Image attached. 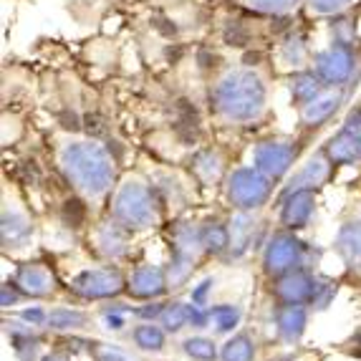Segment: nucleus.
I'll return each instance as SVG.
<instances>
[{
  "label": "nucleus",
  "instance_id": "11",
  "mask_svg": "<svg viewBox=\"0 0 361 361\" xmlns=\"http://www.w3.org/2000/svg\"><path fill=\"white\" fill-rule=\"evenodd\" d=\"M132 238L129 230H124L119 223L104 212V217L94 220L89 230V247L94 250L102 263H121L132 250Z\"/></svg>",
  "mask_w": 361,
  "mask_h": 361
},
{
  "label": "nucleus",
  "instance_id": "23",
  "mask_svg": "<svg viewBox=\"0 0 361 361\" xmlns=\"http://www.w3.org/2000/svg\"><path fill=\"white\" fill-rule=\"evenodd\" d=\"M132 343L137 351L145 354H162L167 349V329L159 321H137L132 324Z\"/></svg>",
  "mask_w": 361,
  "mask_h": 361
},
{
  "label": "nucleus",
  "instance_id": "26",
  "mask_svg": "<svg viewBox=\"0 0 361 361\" xmlns=\"http://www.w3.org/2000/svg\"><path fill=\"white\" fill-rule=\"evenodd\" d=\"M91 324V316L76 306H56L49 311L46 329L49 331H81Z\"/></svg>",
  "mask_w": 361,
  "mask_h": 361
},
{
  "label": "nucleus",
  "instance_id": "16",
  "mask_svg": "<svg viewBox=\"0 0 361 361\" xmlns=\"http://www.w3.org/2000/svg\"><path fill=\"white\" fill-rule=\"evenodd\" d=\"M343 99H346V89H331V86H324V89L306 102L303 106H298V124L306 132H316L336 114L341 109Z\"/></svg>",
  "mask_w": 361,
  "mask_h": 361
},
{
  "label": "nucleus",
  "instance_id": "24",
  "mask_svg": "<svg viewBox=\"0 0 361 361\" xmlns=\"http://www.w3.org/2000/svg\"><path fill=\"white\" fill-rule=\"evenodd\" d=\"M324 152L336 167H346V164L361 162V142L356 137H351L346 129H338V132L324 145Z\"/></svg>",
  "mask_w": 361,
  "mask_h": 361
},
{
  "label": "nucleus",
  "instance_id": "14",
  "mask_svg": "<svg viewBox=\"0 0 361 361\" xmlns=\"http://www.w3.org/2000/svg\"><path fill=\"white\" fill-rule=\"evenodd\" d=\"M319 283L321 278L313 273V268H298V271L271 281V293L278 303H303L311 308Z\"/></svg>",
  "mask_w": 361,
  "mask_h": 361
},
{
  "label": "nucleus",
  "instance_id": "3",
  "mask_svg": "<svg viewBox=\"0 0 361 361\" xmlns=\"http://www.w3.org/2000/svg\"><path fill=\"white\" fill-rule=\"evenodd\" d=\"M164 200L145 175H124L109 197L106 215L132 235L152 233L164 223Z\"/></svg>",
  "mask_w": 361,
  "mask_h": 361
},
{
  "label": "nucleus",
  "instance_id": "19",
  "mask_svg": "<svg viewBox=\"0 0 361 361\" xmlns=\"http://www.w3.org/2000/svg\"><path fill=\"white\" fill-rule=\"evenodd\" d=\"M308 316H311V308L303 306V303H278L276 313H273L278 338L286 346H295L306 334Z\"/></svg>",
  "mask_w": 361,
  "mask_h": 361
},
{
  "label": "nucleus",
  "instance_id": "1",
  "mask_svg": "<svg viewBox=\"0 0 361 361\" xmlns=\"http://www.w3.org/2000/svg\"><path fill=\"white\" fill-rule=\"evenodd\" d=\"M54 164L61 180L71 187L91 212L104 215L109 197L119 185L116 159L106 145L86 134H56L54 137Z\"/></svg>",
  "mask_w": 361,
  "mask_h": 361
},
{
  "label": "nucleus",
  "instance_id": "5",
  "mask_svg": "<svg viewBox=\"0 0 361 361\" xmlns=\"http://www.w3.org/2000/svg\"><path fill=\"white\" fill-rule=\"evenodd\" d=\"M311 255L313 247L308 243H303L290 230L281 228L265 240L263 253H260V273L268 281H276V278L298 271V268H313Z\"/></svg>",
  "mask_w": 361,
  "mask_h": 361
},
{
  "label": "nucleus",
  "instance_id": "15",
  "mask_svg": "<svg viewBox=\"0 0 361 361\" xmlns=\"http://www.w3.org/2000/svg\"><path fill=\"white\" fill-rule=\"evenodd\" d=\"M276 207L278 223L283 230H290V233L306 230L316 215V192L313 190H295V192L281 195V197H276Z\"/></svg>",
  "mask_w": 361,
  "mask_h": 361
},
{
  "label": "nucleus",
  "instance_id": "22",
  "mask_svg": "<svg viewBox=\"0 0 361 361\" xmlns=\"http://www.w3.org/2000/svg\"><path fill=\"white\" fill-rule=\"evenodd\" d=\"M230 228V250L228 258H243V255L253 247L255 243V233H258V215L255 212H240L233 210L228 220Z\"/></svg>",
  "mask_w": 361,
  "mask_h": 361
},
{
  "label": "nucleus",
  "instance_id": "12",
  "mask_svg": "<svg viewBox=\"0 0 361 361\" xmlns=\"http://www.w3.org/2000/svg\"><path fill=\"white\" fill-rule=\"evenodd\" d=\"M18 290L30 301H49L61 295V281L56 271L43 260H23L11 278Z\"/></svg>",
  "mask_w": 361,
  "mask_h": 361
},
{
  "label": "nucleus",
  "instance_id": "34",
  "mask_svg": "<svg viewBox=\"0 0 361 361\" xmlns=\"http://www.w3.org/2000/svg\"><path fill=\"white\" fill-rule=\"evenodd\" d=\"M86 351L94 361H142L137 354L119 346V343H104V341H89Z\"/></svg>",
  "mask_w": 361,
  "mask_h": 361
},
{
  "label": "nucleus",
  "instance_id": "30",
  "mask_svg": "<svg viewBox=\"0 0 361 361\" xmlns=\"http://www.w3.org/2000/svg\"><path fill=\"white\" fill-rule=\"evenodd\" d=\"M290 99H293L295 109L303 106L306 102H311L316 94H319L321 89H324V84H321V78L316 76V73L308 68V71H301V73H293L290 76Z\"/></svg>",
  "mask_w": 361,
  "mask_h": 361
},
{
  "label": "nucleus",
  "instance_id": "35",
  "mask_svg": "<svg viewBox=\"0 0 361 361\" xmlns=\"http://www.w3.org/2000/svg\"><path fill=\"white\" fill-rule=\"evenodd\" d=\"M334 298H336V283H334L331 278H321L316 295H313V301H311V311H324V308H329V303H331Z\"/></svg>",
  "mask_w": 361,
  "mask_h": 361
},
{
  "label": "nucleus",
  "instance_id": "31",
  "mask_svg": "<svg viewBox=\"0 0 361 361\" xmlns=\"http://www.w3.org/2000/svg\"><path fill=\"white\" fill-rule=\"evenodd\" d=\"M182 351L190 361H220V346L215 343V338L195 334V336L182 341Z\"/></svg>",
  "mask_w": 361,
  "mask_h": 361
},
{
  "label": "nucleus",
  "instance_id": "4",
  "mask_svg": "<svg viewBox=\"0 0 361 361\" xmlns=\"http://www.w3.org/2000/svg\"><path fill=\"white\" fill-rule=\"evenodd\" d=\"M207 258L200 223H177L169 233V290H177L192 278L197 265Z\"/></svg>",
  "mask_w": 361,
  "mask_h": 361
},
{
  "label": "nucleus",
  "instance_id": "20",
  "mask_svg": "<svg viewBox=\"0 0 361 361\" xmlns=\"http://www.w3.org/2000/svg\"><path fill=\"white\" fill-rule=\"evenodd\" d=\"M228 159L217 147H202L200 152H195L190 159V175L200 182L202 187L210 185H223L228 177Z\"/></svg>",
  "mask_w": 361,
  "mask_h": 361
},
{
  "label": "nucleus",
  "instance_id": "9",
  "mask_svg": "<svg viewBox=\"0 0 361 361\" xmlns=\"http://www.w3.org/2000/svg\"><path fill=\"white\" fill-rule=\"evenodd\" d=\"M301 139L288 137V134H271L255 142L253 147V167H258L265 177L273 182H283L290 175L293 164L301 157Z\"/></svg>",
  "mask_w": 361,
  "mask_h": 361
},
{
  "label": "nucleus",
  "instance_id": "2",
  "mask_svg": "<svg viewBox=\"0 0 361 361\" xmlns=\"http://www.w3.org/2000/svg\"><path fill=\"white\" fill-rule=\"evenodd\" d=\"M268 81L255 66H228L212 78L210 111L223 127H253L268 116Z\"/></svg>",
  "mask_w": 361,
  "mask_h": 361
},
{
  "label": "nucleus",
  "instance_id": "18",
  "mask_svg": "<svg viewBox=\"0 0 361 361\" xmlns=\"http://www.w3.org/2000/svg\"><path fill=\"white\" fill-rule=\"evenodd\" d=\"M334 167H336V164H334L331 159L326 157V152L321 149L319 154H313L301 169H295L293 175L288 177V182L281 187L278 197H281V195L295 192V190H313V192H316V190H321V187L334 177Z\"/></svg>",
  "mask_w": 361,
  "mask_h": 361
},
{
  "label": "nucleus",
  "instance_id": "8",
  "mask_svg": "<svg viewBox=\"0 0 361 361\" xmlns=\"http://www.w3.org/2000/svg\"><path fill=\"white\" fill-rule=\"evenodd\" d=\"M3 220H0V238H3V253L23 255L36 245V223L30 217V210L20 200L16 190L3 187Z\"/></svg>",
  "mask_w": 361,
  "mask_h": 361
},
{
  "label": "nucleus",
  "instance_id": "32",
  "mask_svg": "<svg viewBox=\"0 0 361 361\" xmlns=\"http://www.w3.org/2000/svg\"><path fill=\"white\" fill-rule=\"evenodd\" d=\"M240 6L260 16H293L303 0H240Z\"/></svg>",
  "mask_w": 361,
  "mask_h": 361
},
{
  "label": "nucleus",
  "instance_id": "21",
  "mask_svg": "<svg viewBox=\"0 0 361 361\" xmlns=\"http://www.w3.org/2000/svg\"><path fill=\"white\" fill-rule=\"evenodd\" d=\"M334 247H336V253L341 255L349 276L361 278V217L343 220L341 228H338Z\"/></svg>",
  "mask_w": 361,
  "mask_h": 361
},
{
  "label": "nucleus",
  "instance_id": "17",
  "mask_svg": "<svg viewBox=\"0 0 361 361\" xmlns=\"http://www.w3.org/2000/svg\"><path fill=\"white\" fill-rule=\"evenodd\" d=\"M273 59H276V68L278 73H301V71H308L311 68V61H313V54H311V46H308V38L298 30L288 33L286 38H281L273 51Z\"/></svg>",
  "mask_w": 361,
  "mask_h": 361
},
{
  "label": "nucleus",
  "instance_id": "36",
  "mask_svg": "<svg viewBox=\"0 0 361 361\" xmlns=\"http://www.w3.org/2000/svg\"><path fill=\"white\" fill-rule=\"evenodd\" d=\"M38 361H71V359L63 351H49V354H43Z\"/></svg>",
  "mask_w": 361,
  "mask_h": 361
},
{
  "label": "nucleus",
  "instance_id": "7",
  "mask_svg": "<svg viewBox=\"0 0 361 361\" xmlns=\"http://www.w3.org/2000/svg\"><path fill=\"white\" fill-rule=\"evenodd\" d=\"M66 290L71 298L84 303L114 301L127 293V273L116 263H102L97 268H86L68 281Z\"/></svg>",
  "mask_w": 361,
  "mask_h": 361
},
{
  "label": "nucleus",
  "instance_id": "25",
  "mask_svg": "<svg viewBox=\"0 0 361 361\" xmlns=\"http://www.w3.org/2000/svg\"><path fill=\"white\" fill-rule=\"evenodd\" d=\"M200 233H202V245H205L207 258H223V255H228L230 250L228 220L210 217L205 223H200Z\"/></svg>",
  "mask_w": 361,
  "mask_h": 361
},
{
  "label": "nucleus",
  "instance_id": "13",
  "mask_svg": "<svg viewBox=\"0 0 361 361\" xmlns=\"http://www.w3.org/2000/svg\"><path fill=\"white\" fill-rule=\"evenodd\" d=\"M169 290V278L167 268L152 263H137L132 271L127 273V293L132 301H159Z\"/></svg>",
  "mask_w": 361,
  "mask_h": 361
},
{
  "label": "nucleus",
  "instance_id": "29",
  "mask_svg": "<svg viewBox=\"0 0 361 361\" xmlns=\"http://www.w3.org/2000/svg\"><path fill=\"white\" fill-rule=\"evenodd\" d=\"M159 324L167 329V334H180L185 331L187 326L192 324V303H185V301H167L159 313Z\"/></svg>",
  "mask_w": 361,
  "mask_h": 361
},
{
  "label": "nucleus",
  "instance_id": "6",
  "mask_svg": "<svg viewBox=\"0 0 361 361\" xmlns=\"http://www.w3.org/2000/svg\"><path fill=\"white\" fill-rule=\"evenodd\" d=\"M276 182L265 177L258 167H235L228 172L223 182V195L230 210L258 212L273 197Z\"/></svg>",
  "mask_w": 361,
  "mask_h": 361
},
{
  "label": "nucleus",
  "instance_id": "28",
  "mask_svg": "<svg viewBox=\"0 0 361 361\" xmlns=\"http://www.w3.org/2000/svg\"><path fill=\"white\" fill-rule=\"evenodd\" d=\"M243 321V308L235 303H220V306H210V324L207 329H212V334L217 336H228L233 334Z\"/></svg>",
  "mask_w": 361,
  "mask_h": 361
},
{
  "label": "nucleus",
  "instance_id": "10",
  "mask_svg": "<svg viewBox=\"0 0 361 361\" xmlns=\"http://www.w3.org/2000/svg\"><path fill=\"white\" fill-rule=\"evenodd\" d=\"M356 66H359V56L354 43L336 41V38L326 49L316 51L311 61V71L321 78V84L331 89H349L356 76Z\"/></svg>",
  "mask_w": 361,
  "mask_h": 361
},
{
  "label": "nucleus",
  "instance_id": "27",
  "mask_svg": "<svg viewBox=\"0 0 361 361\" xmlns=\"http://www.w3.org/2000/svg\"><path fill=\"white\" fill-rule=\"evenodd\" d=\"M255 356H258V343L245 331L228 336V341L220 346V361H255Z\"/></svg>",
  "mask_w": 361,
  "mask_h": 361
},
{
  "label": "nucleus",
  "instance_id": "33",
  "mask_svg": "<svg viewBox=\"0 0 361 361\" xmlns=\"http://www.w3.org/2000/svg\"><path fill=\"white\" fill-rule=\"evenodd\" d=\"M356 0H303V8L313 18H341L354 8Z\"/></svg>",
  "mask_w": 361,
  "mask_h": 361
}]
</instances>
